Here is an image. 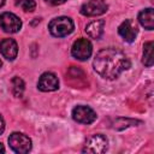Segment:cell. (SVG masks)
<instances>
[{"instance_id": "cell-10", "label": "cell", "mask_w": 154, "mask_h": 154, "mask_svg": "<svg viewBox=\"0 0 154 154\" xmlns=\"http://www.w3.org/2000/svg\"><path fill=\"white\" fill-rule=\"evenodd\" d=\"M137 26L134 23V20L131 19H125L118 28V32L119 35L123 37L124 41L126 42H132L135 41L136 36H137Z\"/></svg>"}, {"instance_id": "cell-16", "label": "cell", "mask_w": 154, "mask_h": 154, "mask_svg": "<svg viewBox=\"0 0 154 154\" xmlns=\"http://www.w3.org/2000/svg\"><path fill=\"white\" fill-rule=\"evenodd\" d=\"M17 6H20L25 12H32L36 7V2L34 0H18Z\"/></svg>"}, {"instance_id": "cell-21", "label": "cell", "mask_w": 154, "mask_h": 154, "mask_svg": "<svg viewBox=\"0 0 154 154\" xmlns=\"http://www.w3.org/2000/svg\"><path fill=\"white\" fill-rule=\"evenodd\" d=\"M1 65H2V63H1V60H0V67H1Z\"/></svg>"}, {"instance_id": "cell-1", "label": "cell", "mask_w": 154, "mask_h": 154, "mask_svg": "<svg viewBox=\"0 0 154 154\" xmlns=\"http://www.w3.org/2000/svg\"><path fill=\"white\" fill-rule=\"evenodd\" d=\"M94 70L102 78L114 79L130 67L129 58L119 49L109 47L101 49L94 58Z\"/></svg>"}, {"instance_id": "cell-15", "label": "cell", "mask_w": 154, "mask_h": 154, "mask_svg": "<svg viewBox=\"0 0 154 154\" xmlns=\"http://www.w3.org/2000/svg\"><path fill=\"white\" fill-rule=\"evenodd\" d=\"M11 85H12V94L16 96V97H20L24 93V82L22 78L19 77H13V79L11 81Z\"/></svg>"}, {"instance_id": "cell-3", "label": "cell", "mask_w": 154, "mask_h": 154, "mask_svg": "<svg viewBox=\"0 0 154 154\" xmlns=\"http://www.w3.org/2000/svg\"><path fill=\"white\" fill-rule=\"evenodd\" d=\"M8 144L13 152L19 154H25L31 149V140L20 132H12L8 137Z\"/></svg>"}, {"instance_id": "cell-7", "label": "cell", "mask_w": 154, "mask_h": 154, "mask_svg": "<svg viewBox=\"0 0 154 154\" xmlns=\"http://www.w3.org/2000/svg\"><path fill=\"white\" fill-rule=\"evenodd\" d=\"M72 118L82 124H91L96 119V113L88 106H76L72 109Z\"/></svg>"}, {"instance_id": "cell-13", "label": "cell", "mask_w": 154, "mask_h": 154, "mask_svg": "<svg viewBox=\"0 0 154 154\" xmlns=\"http://www.w3.org/2000/svg\"><path fill=\"white\" fill-rule=\"evenodd\" d=\"M138 22L141 23L142 26H144L148 30L154 29V14H153V8H146L140 12L138 14Z\"/></svg>"}, {"instance_id": "cell-2", "label": "cell", "mask_w": 154, "mask_h": 154, "mask_svg": "<svg viewBox=\"0 0 154 154\" xmlns=\"http://www.w3.org/2000/svg\"><path fill=\"white\" fill-rule=\"evenodd\" d=\"M48 29L49 32L55 36V37H65L67 35H70L73 29V22L71 18L69 17H58L51 20V23L48 24Z\"/></svg>"}, {"instance_id": "cell-4", "label": "cell", "mask_w": 154, "mask_h": 154, "mask_svg": "<svg viewBox=\"0 0 154 154\" xmlns=\"http://www.w3.org/2000/svg\"><path fill=\"white\" fill-rule=\"evenodd\" d=\"M107 147H108V142H107V138L101 135V134H96V135H93L90 136L82 152L83 153H93V154H100V153H103L107 150Z\"/></svg>"}, {"instance_id": "cell-17", "label": "cell", "mask_w": 154, "mask_h": 154, "mask_svg": "<svg viewBox=\"0 0 154 154\" xmlns=\"http://www.w3.org/2000/svg\"><path fill=\"white\" fill-rule=\"evenodd\" d=\"M47 4H49V5H53V6H57V5H61V4H64L66 0H45Z\"/></svg>"}, {"instance_id": "cell-19", "label": "cell", "mask_w": 154, "mask_h": 154, "mask_svg": "<svg viewBox=\"0 0 154 154\" xmlns=\"http://www.w3.org/2000/svg\"><path fill=\"white\" fill-rule=\"evenodd\" d=\"M0 153H5V148H4V146L0 143Z\"/></svg>"}, {"instance_id": "cell-5", "label": "cell", "mask_w": 154, "mask_h": 154, "mask_svg": "<svg viewBox=\"0 0 154 154\" xmlns=\"http://www.w3.org/2000/svg\"><path fill=\"white\" fill-rule=\"evenodd\" d=\"M91 52H93V46L90 41L87 38H78L77 41L73 42L71 48V54L73 55V58L81 61L87 60L91 55Z\"/></svg>"}, {"instance_id": "cell-12", "label": "cell", "mask_w": 154, "mask_h": 154, "mask_svg": "<svg viewBox=\"0 0 154 154\" xmlns=\"http://www.w3.org/2000/svg\"><path fill=\"white\" fill-rule=\"evenodd\" d=\"M103 29H105V20L99 19V20H94L91 23H89L85 26V32L91 37V38H100L103 34Z\"/></svg>"}, {"instance_id": "cell-9", "label": "cell", "mask_w": 154, "mask_h": 154, "mask_svg": "<svg viewBox=\"0 0 154 154\" xmlns=\"http://www.w3.org/2000/svg\"><path fill=\"white\" fill-rule=\"evenodd\" d=\"M37 88L42 91H53L59 88V81L58 77L53 72H45L41 75Z\"/></svg>"}, {"instance_id": "cell-6", "label": "cell", "mask_w": 154, "mask_h": 154, "mask_svg": "<svg viewBox=\"0 0 154 154\" xmlns=\"http://www.w3.org/2000/svg\"><path fill=\"white\" fill-rule=\"evenodd\" d=\"M0 26L5 32L14 34L18 32L22 28V20L14 13L4 12L0 14Z\"/></svg>"}, {"instance_id": "cell-8", "label": "cell", "mask_w": 154, "mask_h": 154, "mask_svg": "<svg viewBox=\"0 0 154 154\" xmlns=\"http://www.w3.org/2000/svg\"><path fill=\"white\" fill-rule=\"evenodd\" d=\"M107 5L101 0H91L89 2H85L81 7V13L87 17H94L103 14L107 11Z\"/></svg>"}, {"instance_id": "cell-14", "label": "cell", "mask_w": 154, "mask_h": 154, "mask_svg": "<svg viewBox=\"0 0 154 154\" xmlns=\"http://www.w3.org/2000/svg\"><path fill=\"white\" fill-rule=\"evenodd\" d=\"M153 46H154L153 41H148V42H146L144 46H143V58H142V63H143L146 66H148V67H150V66L153 65Z\"/></svg>"}, {"instance_id": "cell-20", "label": "cell", "mask_w": 154, "mask_h": 154, "mask_svg": "<svg viewBox=\"0 0 154 154\" xmlns=\"http://www.w3.org/2000/svg\"><path fill=\"white\" fill-rule=\"evenodd\" d=\"M4 4H5V0H0V7H2Z\"/></svg>"}, {"instance_id": "cell-18", "label": "cell", "mask_w": 154, "mask_h": 154, "mask_svg": "<svg viewBox=\"0 0 154 154\" xmlns=\"http://www.w3.org/2000/svg\"><path fill=\"white\" fill-rule=\"evenodd\" d=\"M4 130H5V122H4V118L0 114V135L4 132Z\"/></svg>"}, {"instance_id": "cell-11", "label": "cell", "mask_w": 154, "mask_h": 154, "mask_svg": "<svg viewBox=\"0 0 154 154\" xmlns=\"http://www.w3.org/2000/svg\"><path fill=\"white\" fill-rule=\"evenodd\" d=\"M0 53L7 60H13L18 54V46L13 38H5L0 42Z\"/></svg>"}]
</instances>
